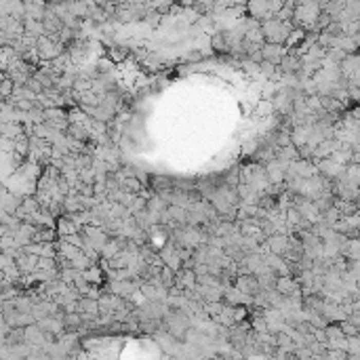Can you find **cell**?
<instances>
[{
    "label": "cell",
    "instance_id": "14",
    "mask_svg": "<svg viewBox=\"0 0 360 360\" xmlns=\"http://www.w3.org/2000/svg\"><path fill=\"white\" fill-rule=\"evenodd\" d=\"M160 282L165 289H171L175 284V269H171L169 265H163L160 267Z\"/></svg>",
    "mask_w": 360,
    "mask_h": 360
},
{
    "label": "cell",
    "instance_id": "11",
    "mask_svg": "<svg viewBox=\"0 0 360 360\" xmlns=\"http://www.w3.org/2000/svg\"><path fill=\"white\" fill-rule=\"evenodd\" d=\"M120 188H122V190H127V192H131V194H135V196H137V194L143 190V186H141V179H139L137 175H127V177H120Z\"/></svg>",
    "mask_w": 360,
    "mask_h": 360
},
{
    "label": "cell",
    "instance_id": "17",
    "mask_svg": "<svg viewBox=\"0 0 360 360\" xmlns=\"http://www.w3.org/2000/svg\"><path fill=\"white\" fill-rule=\"evenodd\" d=\"M78 182H80V184H93V182H95V169H93V167L80 169V171H78Z\"/></svg>",
    "mask_w": 360,
    "mask_h": 360
},
{
    "label": "cell",
    "instance_id": "20",
    "mask_svg": "<svg viewBox=\"0 0 360 360\" xmlns=\"http://www.w3.org/2000/svg\"><path fill=\"white\" fill-rule=\"evenodd\" d=\"M257 114H259V116H269V114H274V105H272V101H269V99L259 101V103H257Z\"/></svg>",
    "mask_w": 360,
    "mask_h": 360
},
{
    "label": "cell",
    "instance_id": "15",
    "mask_svg": "<svg viewBox=\"0 0 360 360\" xmlns=\"http://www.w3.org/2000/svg\"><path fill=\"white\" fill-rule=\"evenodd\" d=\"M13 88H15V82L9 78V76H3L0 78V99H7L13 95Z\"/></svg>",
    "mask_w": 360,
    "mask_h": 360
},
{
    "label": "cell",
    "instance_id": "12",
    "mask_svg": "<svg viewBox=\"0 0 360 360\" xmlns=\"http://www.w3.org/2000/svg\"><path fill=\"white\" fill-rule=\"evenodd\" d=\"M19 133H24V127H21L19 122H15V120H0V135L15 139Z\"/></svg>",
    "mask_w": 360,
    "mask_h": 360
},
{
    "label": "cell",
    "instance_id": "19",
    "mask_svg": "<svg viewBox=\"0 0 360 360\" xmlns=\"http://www.w3.org/2000/svg\"><path fill=\"white\" fill-rule=\"evenodd\" d=\"M240 184V173L236 171V169H232L226 177H223V184L221 186H230V188H236Z\"/></svg>",
    "mask_w": 360,
    "mask_h": 360
},
{
    "label": "cell",
    "instance_id": "2",
    "mask_svg": "<svg viewBox=\"0 0 360 360\" xmlns=\"http://www.w3.org/2000/svg\"><path fill=\"white\" fill-rule=\"evenodd\" d=\"M234 286L236 289H240L242 293H246V295H255L257 291L261 289L259 286V280H257V276L255 274H251V272H246V274H238L236 278H234Z\"/></svg>",
    "mask_w": 360,
    "mask_h": 360
},
{
    "label": "cell",
    "instance_id": "23",
    "mask_svg": "<svg viewBox=\"0 0 360 360\" xmlns=\"http://www.w3.org/2000/svg\"><path fill=\"white\" fill-rule=\"evenodd\" d=\"M0 152H13V139L0 135Z\"/></svg>",
    "mask_w": 360,
    "mask_h": 360
},
{
    "label": "cell",
    "instance_id": "6",
    "mask_svg": "<svg viewBox=\"0 0 360 360\" xmlns=\"http://www.w3.org/2000/svg\"><path fill=\"white\" fill-rule=\"evenodd\" d=\"M274 289L278 291V293L282 295V297H289V295H293L295 291H299V284H297V280L293 278V276H276V284H274Z\"/></svg>",
    "mask_w": 360,
    "mask_h": 360
},
{
    "label": "cell",
    "instance_id": "22",
    "mask_svg": "<svg viewBox=\"0 0 360 360\" xmlns=\"http://www.w3.org/2000/svg\"><path fill=\"white\" fill-rule=\"evenodd\" d=\"M26 86L30 88V91H34L36 95H40V93L44 91V88H42V84H40V82H38V80H36L34 76H30V78L26 80Z\"/></svg>",
    "mask_w": 360,
    "mask_h": 360
},
{
    "label": "cell",
    "instance_id": "9",
    "mask_svg": "<svg viewBox=\"0 0 360 360\" xmlns=\"http://www.w3.org/2000/svg\"><path fill=\"white\" fill-rule=\"evenodd\" d=\"M13 152L17 156H21V158H28V154H30V135L19 133L17 137L13 139Z\"/></svg>",
    "mask_w": 360,
    "mask_h": 360
},
{
    "label": "cell",
    "instance_id": "8",
    "mask_svg": "<svg viewBox=\"0 0 360 360\" xmlns=\"http://www.w3.org/2000/svg\"><path fill=\"white\" fill-rule=\"evenodd\" d=\"M24 331H26V344H28V346L38 348V346H42V344H47V341H44V333L40 331V327H38L36 322L24 327Z\"/></svg>",
    "mask_w": 360,
    "mask_h": 360
},
{
    "label": "cell",
    "instance_id": "7",
    "mask_svg": "<svg viewBox=\"0 0 360 360\" xmlns=\"http://www.w3.org/2000/svg\"><path fill=\"white\" fill-rule=\"evenodd\" d=\"M282 47L278 42H267V44H263V49H261V57L265 59V61H269V63H274V65H278L280 63V59H282Z\"/></svg>",
    "mask_w": 360,
    "mask_h": 360
},
{
    "label": "cell",
    "instance_id": "16",
    "mask_svg": "<svg viewBox=\"0 0 360 360\" xmlns=\"http://www.w3.org/2000/svg\"><path fill=\"white\" fill-rule=\"evenodd\" d=\"M175 182L173 179H167V177H156V175H152L150 177V186H152V190H165V188H171Z\"/></svg>",
    "mask_w": 360,
    "mask_h": 360
},
{
    "label": "cell",
    "instance_id": "3",
    "mask_svg": "<svg viewBox=\"0 0 360 360\" xmlns=\"http://www.w3.org/2000/svg\"><path fill=\"white\" fill-rule=\"evenodd\" d=\"M265 249L269 253H274V255H282L286 251V246H289V238L284 232H274L272 236H267L265 240Z\"/></svg>",
    "mask_w": 360,
    "mask_h": 360
},
{
    "label": "cell",
    "instance_id": "21",
    "mask_svg": "<svg viewBox=\"0 0 360 360\" xmlns=\"http://www.w3.org/2000/svg\"><path fill=\"white\" fill-rule=\"evenodd\" d=\"M36 269H57L55 257H38V267Z\"/></svg>",
    "mask_w": 360,
    "mask_h": 360
},
{
    "label": "cell",
    "instance_id": "1",
    "mask_svg": "<svg viewBox=\"0 0 360 360\" xmlns=\"http://www.w3.org/2000/svg\"><path fill=\"white\" fill-rule=\"evenodd\" d=\"M15 265L19 267L21 274H34L36 267H38V255H32V253H26V251H17V255L13 257Z\"/></svg>",
    "mask_w": 360,
    "mask_h": 360
},
{
    "label": "cell",
    "instance_id": "5",
    "mask_svg": "<svg viewBox=\"0 0 360 360\" xmlns=\"http://www.w3.org/2000/svg\"><path fill=\"white\" fill-rule=\"evenodd\" d=\"M179 291H188V289H194L196 286V274L194 269H186V267H179L175 272V284Z\"/></svg>",
    "mask_w": 360,
    "mask_h": 360
},
{
    "label": "cell",
    "instance_id": "13",
    "mask_svg": "<svg viewBox=\"0 0 360 360\" xmlns=\"http://www.w3.org/2000/svg\"><path fill=\"white\" fill-rule=\"evenodd\" d=\"M93 263H97V261H93L91 257H86L82 251H78V253L70 259V265H72L74 269H80V272H82V269H86L88 265H93Z\"/></svg>",
    "mask_w": 360,
    "mask_h": 360
},
{
    "label": "cell",
    "instance_id": "4",
    "mask_svg": "<svg viewBox=\"0 0 360 360\" xmlns=\"http://www.w3.org/2000/svg\"><path fill=\"white\" fill-rule=\"evenodd\" d=\"M61 325H63V331L67 335H74V333H78L84 327L80 312H63L61 314Z\"/></svg>",
    "mask_w": 360,
    "mask_h": 360
},
{
    "label": "cell",
    "instance_id": "18",
    "mask_svg": "<svg viewBox=\"0 0 360 360\" xmlns=\"http://www.w3.org/2000/svg\"><path fill=\"white\" fill-rule=\"evenodd\" d=\"M339 329H341V333L346 335V337H352V335H360V327H356V325H352L350 320H339Z\"/></svg>",
    "mask_w": 360,
    "mask_h": 360
},
{
    "label": "cell",
    "instance_id": "10",
    "mask_svg": "<svg viewBox=\"0 0 360 360\" xmlns=\"http://www.w3.org/2000/svg\"><path fill=\"white\" fill-rule=\"evenodd\" d=\"M80 314H91V316H99V301L93 297H78L76 301Z\"/></svg>",
    "mask_w": 360,
    "mask_h": 360
}]
</instances>
